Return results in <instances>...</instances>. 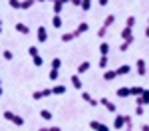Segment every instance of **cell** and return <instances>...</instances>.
Listing matches in <instances>:
<instances>
[{
  "label": "cell",
  "mask_w": 149,
  "mask_h": 131,
  "mask_svg": "<svg viewBox=\"0 0 149 131\" xmlns=\"http://www.w3.org/2000/svg\"><path fill=\"white\" fill-rule=\"evenodd\" d=\"M72 40H76V34L74 32H64L62 34V42H72Z\"/></svg>",
  "instance_id": "cell-22"
},
{
  "label": "cell",
  "mask_w": 149,
  "mask_h": 131,
  "mask_svg": "<svg viewBox=\"0 0 149 131\" xmlns=\"http://www.w3.org/2000/svg\"><path fill=\"white\" fill-rule=\"evenodd\" d=\"M38 131H62V129H60L58 125H52V127H40Z\"/></svg>",
  "instance_id": "cell-34"
},
{
  "label": "cell",
  "mask_w": 149,
  "mask_h": 131,
  "mask_svg": "<svg viewBox=\"0 0 149 131\" xmlns=\"http://www.w3.org/2000/svg\"><path fill=\"white\" fill-rule=\"evenodd\" d=\"M8 4H10V8H14V10H20V0H8Z\"/></svg>",
  "instance_id": "cell-30"
},
{
  "label": "cell",
  "mask_w": 149,
  "mask_h": 131,
  "mask_svg": "<svg viewBox=\"0 0 149 131\" xmlns=\"http://www.w3.org/2000/svg\"><path fill=\"white\" fill-rule=\"evenodd\" d=\"M145 38H149V20H147V28H145Z\"/></svg>",
  "instance_id": "cell-42"
},
{
  "label": "cell",
  "mask_w": 149,
  "mask_h": 131,
  "mask_svg": "<svg viewBox=\"0 0 149 131\" xmlns=\"http://www.w3.org/2000/svg\"><path fill=\"white\" fill-rule=\"evenodd\" d=\"M66 91H68V87H66L64 83H58V85L52 87V94H54V95H64Z\"/></svg>",
  "instance_id": "cell-11"
},
{
  "label": "cell",
  "mask_w": 149,
  "mask_h": 131,
  "mask_svg": "<svg viewBox=\"0 0 149 131\" xmlns=\"http://www.w3.org/2000/svg\"><path fill=\"white\" fill-rule=\"evenodd\" d=\"M90 127H92L93 131H109V127L105 125V123H102V121H90Z\"/></svg>",
  "instance_id": "cell-8"
},
{
  "label": "cell",
  "mask_w": 149,
  "mask_h": 131,
  "mask_svg": "<svg viewBox=\"0 0 149 131\" xmlns=\"http://www.w3.org/2000/svg\"><path fill=\"white\" fill-rule=\"evenodd\" d=\"M32 62H34V66H36V68H40V66L44 64V60L40 58V56H36V58H32Z\"/></svg>",
  "instance_id": "cell-33"
},
{
  "label": "cell",
  "mask_w": 149,
  "mask_h": 131,
  "mask_svg": "<svg viewBox=\"0 0 149 131\" xmlns=\"http://www.w3.org/2000/svg\"><path fill=\"white\" fill-rule=\"evenodd\" d=\"M135 71H137V76H145V73H147V66H145V60H143V58H137Z\"/></svg>",
  "instance_id": "cell-5"
},
{
  "label": "cell",
  "mask_w": 149,
  "mask_h": 131,
  "mask_svg": "<svg viewBox=\"0 0 149 131\" xmlns=\"http://www.w3.org/2000/svg\"><path fill=\"white\" fill-rule=\"evenodd\" d=\"M28 54H30L32 58H36V56H40V54H38V48H36V46H30V48H28Z\"/></svg>",
  "instance_id": "cell-32"
},
{
  "label": "cell",
  "mask_w": 149,
  "mask_h": 131,
  "mask_svg": "<svg viewBox=\"0 0 149 131\" xmlns=\"http://www.w3.org/2000/svg\"><path fill=\"white\" fill-rule=\"evenodd\" d=\"M70 4H74V6H81V0H70Z\"/></svg>",
  "instance_id": "cell-40"
},
{
  "label": "cell",
  "mask_w": 149,
  "mask_h": 131,
  "mask_svg": "<svg viewBox=\"0 0 149 131\" xmlns=\"http://www.w3.org/2000/svg\"><path fill=\"white\" fill-rule=\"evenodd\" d=\"M40 115H42V119H46V121H52V111H48V109H42Z\"/></svg>",
  "instance_id": "cell-27"
},
{
  "label": "cell",
  "mask_w": 149,
  "mask_h": 131,
  "mask_svg": "<svg viewBox=\"0 0 149 131\" xmlns=\"http://www.w3.org/2000/svg\"><path fill=\"white\" fill-rule=\"evenodd\" d=\"M2 58H4V60H8V62H10V60H14V54H12L10 50H4V52H2Z\"/></svg>",
  "instance_id": "cell-29"
},
{
  "label": "cell",
  "mask_w": 149,
  "mask_h": 131,
  "mask_svg": "<svg viewBox=\"0 0 149 131\" xmlns=\"http://www.w3.org/2000/svg\"><path fill=\"white\" fill-rule=\"evenodd\" d=\"M129 46H131L129 42H121V46H119V50H121V52H125V50H127Z\"/></svg>",
  "instance_id": "cell-36"
},
{
  "label": "cell",
  "mask_w": 149,
  "mask_h": 131,
  "mask_svg": "<svg viewBox=\"0 0 149 131\" xmlns=\"http://www.w3.org/2000/svg\"><path fill=\"white\" fill-rule=\"evenodd\" d=\"M100 105H105V109H107L109 113H115V111H117V105H115L111 99H107V97H100Z\"/></svg>",
  "instance_id": "cell-4"
},
{
  "label": "cell",
  "mask_w": 149,
  "mask_h": 131,
  "mask_svg": "<svg viewBox=\"0 0 149 131\" xmlns=\"http://www.w3.org/2000/svg\"><path fill=\"white\" fill-rule=\"evenodd\" d=\"M131 89V95H135V97H139V95L143 94V87H139V85H135V87H129Z\"/></svg>",
  "instance_id": "cell-26"
},
{
  "label": "cell",
  "mask_w": 149,
  "mask_h": 131,
  "mask_svg": "<svg viewBox=\"0 0 149 131\" xmlns=\"http://www.w3.org/2000/svg\"><path fill=\"white\" fill-rule=\"evenodd\" d=\"M52 26H54V28H62V26H64L62 16H54V18H52Z\"/></svg>",
  "instance_id": "cell-21"
},
{
  "label": "cell",
  "mask_w": 149,
  "mask_h": 131,
  "mask_svg": "<svg viewBox=\"0 0 149 131\" xmlns=\"http://www.w3.org/2000/svg\"><path fill=\"white\" fill-rule=\"evenodd\" d=\"M125 131H131V129H127V127H125Z\"/></svg>",
  "instance_id": "cell-47"
},
{
  "label": "cell",
  "mask_w": 149,
  "mask_h": 131,
  "mask_svg": "<svg viewBox=\"0 0 149 131\" xmlns=\"http://www.w3.org/2000/svg\"><path fill=\"white\" fill-rule=\"evenodd\" d=\"M70 82H72V85H74L76 89H81V87H84V83H81V80H80V76H78V73H74Z\"/></svg>",
  "instance_id": "cell-14"
},
{
  "label": "cell",
  "mask_w": 149,
  "mask_h": 131,
  "mask_svg": "<svg viewBox=\"0 0 149 131\" xmlns=\"http://www.w3.org/2000/svg\"><path fill=\"white\" fill-rule=\"evenodd\" d=\"M81 99H84L86 103H90L92 107H97V105H100V99H93L92 94H88V91H81Z\"/></svg>",
  "instance_id": "cell-6"
},
{
  "label": "cell",
  "mask_w": 149,
  "mask_h": 131,
  "mask_svg": "<svg viewBox=\"0 0 149 131\" xmlns=\"http://www.w3.org/2000/svg\"><path fill=\"white\" fill-rule=\"evenodd\" d=\"M125 26L133 30V26H135V16H129V18H127V22H125Z\"/></svg>",
  "instance_id": "cell-31"
},
{
  "label": "cell",
  "mask_w": 149,
  "mask_h": 131,
  "mask_svg": "<svg viewBox=\"0 0 149 131\" xmlns=\"http://www.w3.org/2000/svg\"><path fill=\"white\" fill-rule=\"evenodd\" d=\"M135 115H143V105H137V107H135Z\"/></svg>",
  "instance_id": "cell-39"
},
{
  "label": "cell",
  "mask_w": 149,
  "mask_h": 131,
  "mask_svg": "<svg viewBox=\"0 0 149 131\" xmlns=\"http://www.w3.org/2000/svg\"><path fill=\"white\" fill-rule=\"evenodd\" d=\"M115 78H117L115 70H105L103 71V80H105V82H111V80H115Z\"/></svg>",
  "instance_id": "cell-16"
},
{
  "label": "cell",
  "mask_w": 149,
  "mask_h": 131,
  "mask_svg": "<svg viewBox=\"0 0 149 131\" xmlns=\"http://www.w3.org/2000/svg\"><path fill=\"white\" fill-rule=\"evenodd\" d=\"M60 78V70H50V80H58Z\"/></svg>",
  "instance_id": "cell-35"
},
{
  "label": "cell",
  "mask_w": 149,
  "mask_h": 131,
  "mask_svg": "<svg viewBox=\"0 0 149 131\" xmlns=\"http://www.w3.org/2000/svg\"><path fill=\"white\" fill-rule=\"evenodd\" d=\"M100 54H102V56H107V54H109V44H107V42H102V44H100Z\"/></svg>",
  "instance_id": "cell-23"
},
{
  "label": "cell",
  "mask_w": 149,
  "mask_h": 131,
  "mask_svg": "<svg viewBox=\"0 0 149 131\" xmlns=\"http://www.w3.org/2000/svg\"><path fill=\"white\" fill-rule=\"evenodd\" d=\"M107 64H109V56H102V58H100V62H97V66H100L102 70H105V68H107Z\"/></svg>",
  "instance_id": "cell-24"
},
{
  "label": "cell",
  "mask_w": 149,
  "mask_h": 131,
  "mask_svg": "<svg viewBox=\"0 0 149 131\" xmlns=\"http://www.w3.org/2000/svg\"><path fill=\"white\" fill-rule=\"evenodd\" d=\"M62 10H64V4H62L60 0H56V2H54V16H60Z\"/></svg>",
  "instance_id": "cell-20"
},
{
  "label": "cell",
  "mask_w": 149,
  "mask_h": 131,
  "mask_svg": "<svg viewBox=\"0 0 149 131\" xmlns=\"http://www.w3.org/2000/svg\"><path fill=\"white\" fill-rule=\"evenodd\" d=\"M115 94H117V97H129V95H131V89H129V87H119Z\"/></svg>",
  "instance_id": "cell-19"
},
{
  "label": "cell",
  "mask_w": 149,
  "mask_h": 131,
  "mask_svg": "<svg viewBox=\"0 0 149 131\" xmlns=\"http://www.w3.org/2000/svg\"><path fill=\"white\" fill-rule=\"evenodd\" d=\"M125 121H127V115L115 113V119H113V129H123V127H125Z\"/></svg>",
  "instance_id": "cell-3"
},
{
  "label": "cell",
  "mask_w": 149,
  "mask_h": 131,
  "mask_svg": "<svg viewBox=\"0 0 149 131\" xmlns=\"http://www.w3.org/2000/svg\"><path fill=\"white\" fill-rule=\"evenodd\" d=\"M121 38H123V42H129V44H131V42H133V30L125 26V28L121 30Z\"/></svg>",
  "instance_id": "cell-9"
},
{
  "label": "cell",
  "mask_w": 149,
  "mask_h": 131,
  "mask_svg": "<svg viewBox=\"0 0 149 131\" xmlns=\"http://www.w3.org/2000/svg\"><path fill=\"white\" fill-rule=\"evenodd\" d=\"M137 105H149V89H143V94L137 97Z\"/></svg>",
  "instance_id": "cell-10"
},
{
  "label": "cell",
  "mask_w": 149,
  "mask_h": 131,
  "mask_svg": "<svg viewBox=\"0 0 149 131\" xmlns=\"http://www.w3.org/2000/svg\"><path fill=\"white\" fill-rule=\"evenodd\" d=\"M141 131H149V125L145 123V125H141Z\"/></svg>",
  "instance_id": "cell-43"
},
{
  "label": "cell",
  "mask_w": 149,
  "mask_h": 131,
  "mask_svg": "<svg viewBox=\"0 0 149 131\" xmlns=\"http://www.w3.org/2000/svg\"><path fill=\"white\" fill-rule=\"evenodd\" d=\"M90 68H92V64H90V62L86 60V62H81L80 66H78V73H86V71L90 70Z\"/></svg>",
  "instance_id": "cell-18"
},
{
  "label": "cell",
  "mask_w": 149,
  "mask_h": 131,
  "mask_svg": "<svg viewBox=\"0 0 149 131\" xmlns=\"http://www.w3.org/2000/svg\"><path fill=\"white\" fill-rule=\"evenodd\" d=\"M52 95V89L48 87V89H42V97H50Z\"/></svg>",
  "instance_id": "cell-37"
},
{
  "label": "cell",
  "mask_w": 149,
  "mask_h": 131,
  "mask_svg": "<svg viewBox=\"0 0 149 131\" xmlns=\"http://www.w3.org/2000/svg\"><path fill=\"white\" fill-rule=\"evenodd\" d=\"M81 12H88L90 8H92V0H81Z\"/></svg>",
  "instance_id": "cell-25"
},
{
  "label": "cell",
  "mask_w": 149,
  "mask_h": 131,
  "mask_svg": "<svg viewBox=\"0 0 149 131\" xmlns=\"http://www.w3.org/2000/svg\"><path fill=\"white\" fill-rule=\"evenodd\" d=\"M115 22V14H107L105 16V20H103V24H102V28L97 30V38H103V36L107 34V30H109V26Z\"/></svg>",
  "instance_id": "cell-1"
},
{
  "label": "cell",
  "mask_w": 149,
  "mask_h": 131,
  "mask_svg": "<svg viewBox=\"0 0 149 131\" xmlns=\"http://www.w3.org/2000/svg\"><path fill=\"white\" fill-rule=\"evenodd\" d=\"M14 28H16V32H20V34H30V28H28L24 22H18Z\"/></svg>",
  "instance_id": "cell-15"
},
{
  "label": "cell",
  "mask_w": 149,
  "mask_h": 131,
  "mask_svg": "<svg viewBox=\"0 0 149 131\" xmlns=\"http://www.w3.org/2000/svg\"><path fill=\"white\" fill-rule=\"evenodd\" d=\"M107 2H109V0H97V4H100V6H107Z\"/></svg>",
  "instance_id": "cell-41"
},
{
  "label": "cell",
  "mask_w": 149,
  "mask_h": 131,
  "mask_svg": "<svg viewBox=\"0 0 149 131\" xmlns=\"http://www.w3.org/2000/svg\"><path fill=\"white\" fill-rule=\"evenodd\" d=\"M0 34H2V20H0Z\"/></svg>",
  "instance_id": "cell-46"
},
{
  "label": "cell",
  "mask_w": 149,
  "mask_h": 131,
  "mask_svg": "<svg viewBox=\"0 0 149 131\" xmlns=\"http://www.w3.org/2000/svg\"><path fill=\"white\" fill-rule=\"evenodd\" d=\"M36 36H38V42H48V30L46 26H38V32H36Z\"/></svg>",
  "instance_id": "cell-7"
},
{
  "label": "cell",
  "mask_w": 149,
  "mask_h": 131,
  "mask_svg": "<svg viewBox=\"0 0 149 131\" xmlns=\"http://www.w3.org/2000/svg\"><path fill=\"white\" fill-rule=\"evenodd\" d=\"M4 94V89H2V82H0V95Z\"/></svg>",
  "instance_id": "cell-44"
},
{
  "label": "cell",
  "mask_w": 149,
  "mask_h": 131,
  "mask_svg": "<svg viewBox=\"0 0 149 131\" xmlns=\"http://www.w3.org/2000/svg\"><path fill=\"white\" fill-rule=\"evenodd\" d=\"M60 68H62V60L54 58V60H52V70H60Z\"/></svg>",
  "instance_id": "cell-28"
},
{
  "label": "cell",
  "mask_w": 149,
  "mask_h": 131,
  "mask_svg": "<svg viewBox=\"0 0 149 131\" xmlns=\"http://www.w3.org/2000/svg\"><path fill=\"white\" fill-rule=\"evenodd\" d=\"M60 2H62V4H68V2H70V0H60Z\"/></svg>",
  "instance_id": "cell-45"
},
{
  "label": "cell",
  "mask_w": 149,
  "mask_h": 131,
  "mask_svg": "<svg viewBox=\"0 0 149 131\" xmlns=\"http://www.w3.org/2000/svg\"><path fill=\"white\" fill-rule=\"evenodd\" d=\"M34 4H36V0H22L20 2V10H30Z\"/></svg>",
  "instance_id": "cell-17"
},
{
  "label": "cell",
  "mask_w": 149,
  "mask_h": 131,
  "mask_svg": "<svg viewBox=\"0 0 149 131\" xmlns=\"http://www.w3.org/2000/svg\"><path fill=\"white\" fill-rule=\"evenodd\" d=\"M4 119H8L10 123L18 125V127H20V125H24V117H22V115H16V113H14V111H10V109H8V111H4Z\"/></svg>",
  "instance_id": "cell-2"
},
{
  "label": "cell",
  "mask_w": 149,
  "mask_h": 131,
  "mask_svg": "<svg viewBox=\"0 0 149 131\" xmlns=\"http://www.w3.org/2000/svg\"><path fill=\"white\" fill-rule=\"evenodd\" d=\"M117 76H127V73H131V66L129 64H123V66H119L117 70H115Z\"/></svg>",
  "instance_id": "cell-12"
},
{
  "label": "cell",
  "mask_w": 149,
  "mask_h": 131,
  "mask_svg": "<svg viewBox=\"0 0 149 131\" xmlns=\"http://www.w3.org/2000/svg\"><path fill=\"white\" fill-rule=\"evenodd\" d=\"M32 99H36V101L42 99V91H34V94H32Z\"/></svg>",
  "instance_id": "cell-38"
},
{
  "label": "cell",
  "mask_w": 149,
  "mask_h": 131,
  "mask_svg": "<svg viewBox=\"0 0 149 131\" xmlns=\"http://www.w3.org/2000/svg\"><path fill=\"white\" fill-rule=\"evenodd\" d=\"M88 28H90V24H88V22H80V26H78V28L74 30V34H76V38H78L80 34H84V32H88Z\"/></svg>",
  "instance_id": "cell-13"
}]
</instances>
